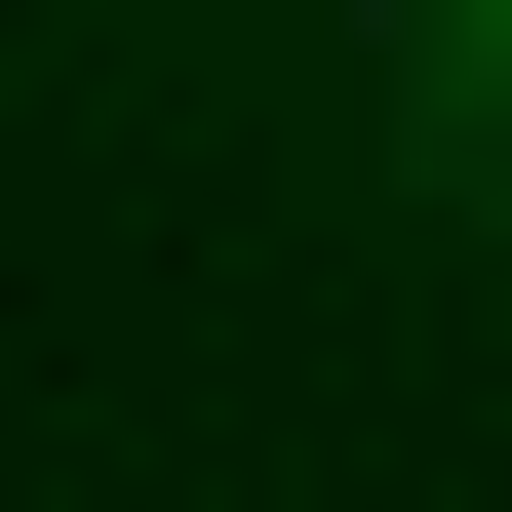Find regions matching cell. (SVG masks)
Listing matches in <instances>:
<instances>
[{
	"label": "cell",
	"instance_id": "obj_1",
	"mask_svg": "<svg viewBox=\"0 0 512 512\" xmlns=\"http://www.w3.org/2000/svg\"><path fill=\"white\" fill-rule=\"evenodd\" d=\"M394 158H434L473 237H512V0H394Z\"/></svg>",
	"mask_w": 512,
	"mask_h": 512
}]
</instances>
